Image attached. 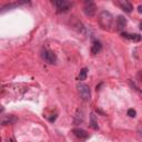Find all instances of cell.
I'll list each match as a JSON object with an SVG mask.
<instances>
[{
	"instance_id": "20",
	"label": "cell",
	"mask_w": 142,
	"mask_h": 142,
	"mask_svg": "<svg viewBox=\"0 0 142 142\" xmlns=\"http://www.w3.org/2000/svg\"><path fill=\"white\" fill-rule=\"evenodd\" d=\"M141 135H142V132H141Z\"/></svg>"
},
{
	"instance_id": "8",
	"label": "cell",
	"mask_w": 142,
	"mask_h": 142,
	"mask_svg": "<svg viewBox=\"0 0 142 142\" xmlns=\"http://www.w3.org/2000/svg\"><path fill=\"white\" fill-rule=\"evenodd\" d=\"M118 3H119V6L121 7V9H122L124 12H131L133 10V6L129 1H125V0L123 1V0H121V1H119Z\"/></svg>"
},
{
	"instance_id": "4",
	"label": "cell",
	"mask_w": 142,
	"mask_h": 142,
	"mask_svg": "<svg viewBox=\"0 0 142 142\" xmlns=\"http://www.w3.org/2000/svg\"><path fill=\"white\" fill-rule=\"evenodd\" d=\"M97 10V6L93 1H90V0H87L85 1V4H83V12L87 17H93L94 13H96Z\"/></svg>"
},
{
	"instance_id": "13",
	"label": "cell",
	"mask_w": 142,
	"mask_h": 142,
	"mask_svg": "<svg viewBox=\"0 0 142 142\" xmlns=\"http://www.w3.org/2000/svg\"><path fill=\"white\" fill-rule=\"evenodd\" d=\"M87 76H88V69H87V68H82L80 73H79V80H80V81L86 80Z\"/></svg>"
},
{
	"instance_id": "15",
	"label": "cell",
	"mask_w": 142,
	"mask_h": 142,
	"mask_svg": "<svg viewBox=\"0 0 142 142\" xmlns=\"http://www.w3.org/2000/svg\"><path fill=\"white\" fill-rule=\"evenodd\" d=\"M56 119H57V114H53V117H50L49 118V121H50V122H55Z\"/></svg>"
},
{
	"instance_id": "2",
	"label": "cell",
	"mask_w": 142,
	"mask_h": 142,
	"mask_svg": "<svg viewBox=\"0 0 142 142\" xmlns=\"http://www.w3.org/2000/svg\"><path fill=\"white\" fill-rule=\"evenodd\" d=\"M53 4L57 8V11L59 13H63L69 11V9H71L72 3L70 1H67V0H56L53 1Z\"/></svg>"
},
{
	"instance_id": "10",
	"label": "cell",
	"mask_w": 142,
	"mask_h": 142,
	"mask_svg": "<svg viewBox=\"0 0 142 142\" xmlns=\"http://www.w3.org/2000/svg\"><path fill=\"white\" fill-rule=\"evenodd\" d=\"M101 49H102V45L100 43L99 41L94 40L93 42H92V47H91V52H92V55L99 53V52L101 51Z\"/></svg>"
},
{
	"instance_id": "3",
	"label": "cell",
	"mask_w": 142,
	"mask_h": 142,
	"mask_svg": "<svg viewBox=\"0 0 142 142\" xmlns=\"http://www.w3.org/2000/svg\"><path fill=\"white\" fill-rule=\"evenodd\" d=\"M78 91L80 93V97L82 98L83 101H89L91 98V92L89 86L85 85V83H79L78 85Z\"/></svg>"
},
{
	"instance_id": "16",
	"label": "cell",
	"mask_w": 142,
	"mask_h": 142,
	"mask_svg": "<svg viewBox=\"0 0 142 142\" xmlns=\"http://www.w3.org/2000/svg\"><path fill=\"white\" fill-rule=\"evenodd\" d=\"M138 79L142 82V71H139L138 72Z\"/></svg>"
},
{
	"instance_id": "12",
	"label": "cell",
	"mask_w": 142,
	"mask_h": 142,
	"mask_svg": "<svg viewBox=\"0 0 142 142\" xmlns=\"http://www.w3.org/2000/svg\"><path fill=\"white\" fill-rule=\"evenodd\" d=\"M90 125L91 128L94 129V130H98V121H97V117L94 113H91L90 114Z\"/></svg>"
},
{
	"instance_id": "1",
	"label": "cell",
	"mask_w": 142,
	"mask_h": 142,
	"mask_svg": "<svg viewBox=\"0 0 142 142\" xmlns=\"http://www.w3.org/2000/svg\"><path fill=\"white\" fill-rule=\"evenodd\" d=\"M99 23H100V26H101L102 29L110 30L112 27V25H113V16L109 11L103 10L99 16Z\"/></svg>"
},
{
	"instance_id": "7",
	"label": "cell",
	"mask_w": 142,
	"mask_h": 142,
	"mask_svg": "<svg viewBox=\"0 0 142 142\" xmlns=\"http://www.w3.org/2000/svg\"><path fill=\"white\" fill-rule=\"evenodd\" d=\"M72 133L75 134L77 138H79V139H87L88 136H89V133L87 132V131L83 130V129H80V128L73 129L72 130Z\"/></svg>"
},
{
	"instance_id": "9",
	"label": "cell",
	"mask_w": 142,
	"mask_h": 142,
	"mask_svg": "<svg viewBox=\"0 0 142 142\" xmlns=\"http://www.w3.org/2000/svg\"><path fill=\"white\" fill-rule=\"evenodd\" d=\"M16 121H17V118L14 115H7V117H3L1 119V124L2 125H7V124H13Z\"/></svg>"
},
{
	"instance_id": "14",
	"label": "cell",
	"mask_w": 142,
	"mask_h": 142,
	"mask_svg": "<svg viewBox=\"0 0 142 142\" xmlns=\"http://www.w3.org/2000/svg\"><path fill=\"white\" fill-rule=\"evenodd\" d=\"M127 113H128L129 117H131V118H134L135 115H136V112H135V110H134V109H129Z\"/></svg>"
},
{
	"instance_id": "19",
	"label": "cell",
	"mask_w": 142,
	"mask_h": 142,
	"mask_svg": "<svg viewBox=\"0 0 142 142\" xmlns=\"http://www.w3.org/2000/svg\"><path fill=\"white\" fill-rule=\"evenodd\" d=\"M10 142H13V140H12V139H11V140H10Z\"/></svg>"
},
{
	"instance_id": "18",
	"label": "cell",
	"mask_w": 142,
	"mask_h": 142,
	"mask_svg": "<svg viewBox=\"0 0 142 142\" xmlns=\"http://www.w3.org/2000/svg\"><path fill=\"white\" fill-rule=\"evenodd\" d=\"M140 29H141V30H142V22H141V23H140Z\"/></svg>"
},
{
	"instance_id": "5",
	"label": "cell",
	"mask_w": 142,
	"mask_h": 142,
	"mask_svg": "<svg viewBox=\"0 0 142 142\" xmlns=\"http://www.w3.org/2000/svg\"><path fill=\"white\" fill-rule=\"evenodd\" d=\"M41 56H42L43 60L47 61L50 65H53V63H56V62H57V56H56V53H55V52H52V51H50V50L45 49L42 51V53H41Z\"/></svg>"
},
{
	"instance_id": "6",
	"label": "cell",
	"mask_w": 142,
	"mask_h": 142,
	"mask_svg": "<svg viewBox=\"0 0 142 142\" xmlns=\"http://www.w3.org/2000/svg\"><path fill=\"white\" fill-rule=\"evenodd\" d=\"M121 36L123 37V38L125 39H129L131 41H133V42H140L141 39H142V37L138 33H128V32H122L121 33Z\"/></svg>"
},
{
	"instance_id": "11",
	"label": "cell",
	"mask_w": 142,
	"mask_h": 142,
	"mask_svg": "<svg viewBox=\"0 0 142 142\" xmlns=\"http://www.w3.org/2000/svg\"><path fill=\"white\" fill-rule=\"evenodd\" d=\"M117 23H118L119 29H123L125 26H127V19H125L123 16H119L118 19H117Z\"/></svg>"
},
{
	"instance_id": "17",
	"label": "cell",
	"mask_w": 142,
	"mask_h": 142,
	"mask_svg": "<svg viewBox=\"0 0 142 142\" xmlns=\"http://www.w3.org/2000/svg\"><path fill=\"white\" fill-rule=\"evenodd\" d=\"M138 11H139L140 13H142V4H140V6L138 7Z\"/></svg>"
}]
</instances>
